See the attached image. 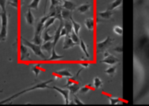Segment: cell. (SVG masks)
<instances>
[{"instance_id": "cell-1", "label": "cell", "mask_w": 149, "mask_h": 106, "mask_svg": "<svg viewBox=\"0 0 149 106\" xmlns=\"http://www.w3.org/2000/svg\"><path fill=\"white\" fill-rule=\"evenodd\" d=\"M137 52L145 67L146 76L143 86L140 91V96L149 93V34L143 31L140 34L136 44Z\"/></svg>"}, {"instance_id": "cell-2", "label": "cell", "mask_w": 149, "mask_h": 106, "mask_svg": "<svg viewBox=\"0 0 149 106\" xmlns=\"http://www.w3.org/2000/svg\"><path fill=\"white\" fill-rule=\"evenodd\" d=\"M53 81H54V80H48V81H42V82L40 83V84H36V85L30 87V88L26 89L23 90V91H20V92H18V93H16V94H13V95L10 96V97H9L8 98H7V99H5V100H2V101H0V105H1V104H5V103H9V102L11 101V100H15V98L18 97L19 96L22 95V94H25V93L29 92V91H34V90H37V89H51V87H50L49 86H48V84H49L50 83L53 82Z\"/></svg>"}, {"instance_id": "cell-3", "label": "cell", "mask_w": 149, "mask_h": 106, "mask_svg": "<svg viewBox=\"0 0 149 106\" xmlns=\"http://www.w3.org/2000/svg\"><path fill=\"white\" fill-rule=\"evenodd\" d=\"M1 19V28H0V41H5L8 37V15L7 10L2 11L0 13Z\"/></svg>"}, {"instance_id": "cell-4", "label": "cell", "mask_w": 149, "mask_h": 106, "mask_svg": "<svg viewBox=\"0 0 149 106\" xmlns=\"http://www.w3.org/2000/svg\"><path fill=\"white\" fill-rule=\"evenodd\" d=\"M22 43L24 44V45H26L31 50V51L34 52V54H35L36 56H39L40 58L44 60H46V56H45V54L42 53V50L41 48L40 45H37V44L33 43L32 42H30V41H28L27 40L24 39V38H22Z\"/></svg>"}, {"instance_id": "cell-5", "label": "cell", "mask_w": 149, "mask_h": 106, "mask_svg": "<svg viewBox=\"0 0 149 106\" xmlns=\"http://www.w3.org/2000/svg\"><path fill=\"white\" fill-rule=\"evenodd\" d=\"M113 40L112 39L111 37L107 36L104 40L97 42V45H96L97 54H101V53L105 52L111 46L112 43H113Z\"/></svg>"}, {"instance_id": "cell-6", "label": "cell", "mask_w": 149, "mask_h": 106, "mask_svg": "<svg viewBox=\"0 0 149 106\" xmlns=\"http://www.w3.org/2000/svg\"><path fill=\"white\" fill-rule=\"evenodd\" d=\"M120 62L119 59L117 58L113 54H110V53L107 52V51L104 52V59L101 61V63H104V64H107V65H115L118 63Z\"/></svg>"}, {"instance_id": "cell-7", "label": "cell", "mask_w": 149, "mask_h": 106, "mask_svg": "<svg viewBox=\"0 0 149 106\" xmlns=\"http://www.w3.org/2000/svg\"><path fill=\"white\" fill-rule=\"evenodd\" d=\"M51 89L56 90L57 92H58L61 96H62L63 98H64V103H65L66 105L70 104V91H69L68 89H61V88H60V87L55 86L53 87H51Z\"/></svg>"}, {"instance_id": "cell-8", "label": "cell", "mask_w": 149, "mask_h": 106, "mask_svg": "<svg viewBox=\"0 0 149 106\" xmlns=\"http://www.w3.org/2000/svg\"><path fill=\"white\" fill-rule=\"evenodd\" d=\"M29 48L21 42V45H20V59H21V61L29 60Z\"/></svg>"}, {"instance_id": "cell-9", "label": "cell", "mask_w": 149, "mask_h": 106, "mask_svg": "<svg viewBox=\"0 0 149 106\" xmlns=\"http://www.w3.org/2000/svg\"><path fill=\"white\" fill-rule=\"evenodd\" d=\"M50 17V15H46V16H44L42 18H40V20L39 21V22L37 23V26H36L35 31H34V34L36 35H39V34H41L42 32V30L44 29V24H45V22L46 21V20L48 19Z\"/></svg>"}, {"instance_id": "cell-10", "label": "cell", "mask_w": 149, "mask_h": 106, "mask_svg": "<svg viewBox=\"0 0 149 106\" xmlns=\"http://www.w3.org/2000/svg\"><path fill=\"white\" fill-rule=\"evenodd\" d=\"M75 45H78V44H76L75 43L73 42L70 34H67V36H65L64 43H63V49H70V48H73V47H74Z\"/></svg>"}, {"instance_id": "cell-11", "label": "cell", "mask_w": 149, "mask_h": 106, "mask_svg": "<svg viewBox=\"0 0 149 106\" xmlns=\"http://www.w3.org/2000/svg\"><path fill=\"white\" fill-rule=\"evenodd\" d=\"M54 75H59V77L61 78H70V77H72L73 75L70 70L68 69H62V70H58V71H55L54 73Z\"/></svg>"}, {"instance_id": "cell-12", "label": "cell", "mask_w": 149, "mask_h": 106, "mask_svg": "<svg viewBox=\"0 0 149 106\" xmlns=\"http://www.w3.org/2000/svg\"><path fill=\"white\" fill-rule=\"evenodd\" d=\"M77 5L70 0H63L62 2V8L65 9L69 10L70 11H74L77 9Z\"/></svg>"}, {"instance_id": "cell-13", "label": "cell", "mask_w": 149, "mask_h": 106, "mask_svg": "<svg viewBox=\"0 0 149 106\" xmlns=\"http://www.w3.org/2000/svg\"><path fill=\"white\" fill-rule=\"evenodd\" d=\"M63 20H61L60 21V24H59V27H58V29H57L56 30V32L55 34H54V40H53V43H54V45L56 47V45L57 43L58 42V40H59V39L61 38V35H60V31H61V29L63 27Z\"/></svg>"}, {"instance_id": "cell-14", "label": "cell", "mask_w": 149, "mask_h": 106, "mask_svg": "<svg viewBox=\"0 0 149 106\" xmlns=\"http://www.w3.org/2000/svg\"><path fill=\"white\" fill-rule=\"evenodd\" d=\"M51 56L48 59H46V61H58V60H61V59L64 58V56L59 55L56 53V51L55 47H54L51 51Z\"/></svg>"}, {"instance_id": "cell-15", "label": "cell", "mask_w": 149, "mask_h": 106, "mask_svg": "<svg viewBox=\"0 0 149 106\" xmlns=\"http://www.w3.org/2000/svg\"><path fill=\"white\" fill-rule=\"evenodd\" d=\"M84 25L88 31H93L95 27V21L93 18H88L84 21Z\"/></svg>"}, {"instance_id": "cell-16", "label": "cell", "mask_w": 149, "mask_h": 106, "mask_svg": "<svg viewBox=\"0 0 149 106\" xmlns=\"http://www.w3.org/2000/svg\"><path fill=\"white\" fill-rule=\"evenodd\" d=\"M98 15L102 19L108 20L112 18L113 15V11L110 10H107L105 11H100L98 13Z\"/></svg>"}, {"instance_id": "cell-17", "label": "cell", "mask_w": 149, "mask_h": 106, "mask_svg": "<svg viewBox=\"0 0 149 106\" xmlns=\"http://www.w3.org/2000/svg\"><path fill=\"white\" fill-rule=\"evenodd\" d=\"M55 46L54 45L53 41H48V42L43 43V44L41 45V48H42V51H46L49 54H51V51H52V49Z\"/></svg>"}, {"instance_id": "cell-18", "label": "cell", "mask_w": 149, "mask_h": 106, "mask_svg": "<svg viewBox=\"0 0 149 106\" xmlns=\"http://www.w3.org/2000/svg\"><path fill=\"white\" fill-rule=\"evenodd\" d=\"M26 21L27 24L30 26H33L34 25V15L32 14V12H31V9L29 8L28 11H27L26 14Z\"/></svg>"}, {"instance_id": "cell-19", "label": "cell", "mask_w": 149, "mask_h": 106, "mask_svg": "<svg viewBox=\"0 0 149 106\" xmlns=\"http://www.w3.org/2000/svg\"><path fill=\"white\" fill-rule=\"evenodd\" d=\"M49 31H50V29H45L44 30L43 33H42V41L43 43L45 42H48V41H53L54 40V35H50L49 34Z\"/></svg>"}, {"instance_id": "cell-20", "label": "cell", "mask_w": 149, "mask_h": 106, "mask_svg": "<svg viewBox=\"0 0 149 106\" xmlns=\"http://www.w3.org/2000/svg\"><path fill=\"white\" fill-rule=\"evenodd\" d=\"M61 17H62V19L65 20V21H70V18H72V12L62 8V10H61Z\"/></svg>"}, {"instance_id": "cell-21", "label": "cell", "mask_w": 149, "mask_h": 106, "mask_svg": "<svg viewBox=\"0 0 149 106\" xmlns=\"http://www.w3.org/2000/svg\"><path fill=\"white\" fill-rule=\"evenodd\" d=\"M91 8V5L88 3H85V4H83V5H80L77 8V10L79 13L81 14H84V13H86L87 12H88Z\"/></svg>"}, {"instance_id": "cell-22", "label": "cell", "mask_w": 149, "mask_h": 106, "mask_svg": "<svg viewBox=\"0 0 149 106\" xmlns=\"http://www.w3.org/2000/svg\"><path fill=\"white\" fill-rule=\"evenodd\" d=\"M67 89H69V91H70V92L71 93V94H76V93L78 92V91L80 90V89H81V85H80L78 83H74V84H71V85L68 86H67Z\"/></svg>"}, {"instance_id": "cell-23", "label": "cell", "mask_w": 149, "mask_h": 106, "mask_svg": "<svg viewBox=\"0 0 149 106\" xmlns=\"http://www.w3.org/2000/svg\"><path fill=\"white\" fill-rule=\"evenodd\" d=\"M123 0H114L113 2H111V3L109 5L108 8L107 10H113L117 9L118 8L121 7V5H122Z\"/></svg>"}, {"instance_id": "cell-24", "label": "cell", "mask_w": 149, "mask_h": 106, "mask_svg": "<svg viewBox=\"0 0 149 106\" xmlns=\"http://www.w3.org/2000/svg\"><path fill=\"white\" fill-rule=\"evenodd\" d=\"M70 21H71L72 25L73 31L76 33L78 35H79V33H80V31H81V25L79 24V23L76 22V21H74L72 18H70Z\"/></svg>"}, {"instance_id": "cell-25", "label": "cell", "mask_w": 149, "mask_h": 106, "mask_svg": "<svg viewBox=\"0 0 149 106\" xmlns=\"http://www.w3.org/2000/svg\"><path fill=\"white\" fill-rule=\"evenodd\" d=\"M93 86H92V84H86V85L84 86L83 87H81L80 90L78 91V93L80 94H86L89 91L92 90Z\"/></svg>"}, {"instance_id": "cell-26", "label": "cell", "mask_w": 149, "mask_h": 106, "mask_svg": "<svg viewBox=\"0 0 149 106\" xmlns=\"http://www.w3.org/2000/svg\"><path fill=\"white\" fill-rule=\"evenodd\" d=\"M116 66L111 65L110 67H108V68L106 69V70H104V73H105L107 75H109V76L113 77L115 75L116 73Z\"/></svg>"}, {"instance_id": "cell-27", "label": "cell", "mask_w": 149, "mask_h": 106, "mask_svg": "<svg viewBox=\"0 0 149 106\" xmlns=\"http://www.w3.org/2000/svg\"><path fill=\"white\" fill-rule=\"evenodd\" d=\"M79 45H80V48H81V50L83 51V52L85 54L87 58H88V57L90 56V55H89V53H88V45L85 43V42H84L83 40H81Z\"/></svg>"}, {"instance_id": "cell-28", "label": "cell", "mask_w": 149, "mask_h": 106, "mask_svg": "<svg viewBox=\"0 0 149 106\" xmlns=\"http://www.w3.org/2000/svg\"><path fill=\"white\" fill-rule=\"evenodd\" d=\"M93 86H94V88L96 89L102 88L103 86L102 81L99 77H95L94 78V81H93Z\"/></svg>"}, {"instance_id": "cell-29", "label": "cell", "mask_w": 149, "mask_h": 106, "mask_svg": "<svg viewBox=\"0 0 149 106\" xmlns=\"http://www.w3.org/2000/svg\"><path fill=\"white\" fill-rule=\"evenodd\" d=\"M56 20V17L50 16L45 22V24H44V29L49 28L51 25H53V24H54Z\"/></svg>"}, {"instance_id": "cell-30", "label": "cell", "mask_w": 149, "mask_h": 106, "mask_svg": "<svg viewBox=\"0 0 149 106\" xmlns=\"http://www.w3.org/2000/svg\"><path fill=\"white\" fill-rule=\"evenodd\" d=\"M41 0H32L30 2L29 5H28V8L29 9H34V10H38L39 8V5L40 3Z\"/></svg>"}, {"instance_id": "cell-31", "label": "cell", "mask_w": 149, "mask_h": 106, "mask_svg": "<svg viewBox=\"0 0 149 106\" xmlns=\"http://www.w3.org/2000/svg\"><path fill=\"white\" fill-rule=\"evenodd\" d=\"M32 43L34 44H37V45H40L42 43V35L41 34H39V35H36L34 34V38L32 39Z\"/></svg>"}, {"instance_id": "cell-32", "label": "cell", "mask_w": 149, "mask_h": 106, "mask_svg": "<svg viewBox=\"0 0 149 106\" xmlns=\"http://www.w3.org/2000/svg\"><path fill=\"white\" fill-rule=\"evenodd\" d=\"M64 27L66 29L67 31V34H70L72 31H73L72 29V23L70 21H66L65 23L64 24Z\"/></svg>"}, {"instance_id": "cell-33", "label": "cell", "mask_w": 149, "mask_h": 106, "mask_svg": "<svg viewBox=\"0 0 149 106\" xmlns=\"http://www.w3.org/2000/svg\"><path fill=\"white\" fill-rule=\"evenodd\" d=\"M70 35V37H71V38H72V40L73 42L75 43L78 44V45H79L81 40H80V38H79V37H78V34L74 32V31H72Z\"/></svg>"}, {"instance_id": "cell-34", "label": "cell", "mask_w": 149, "mask_h": 106, "mask_svg": "<svg viewBox=\"0 0 149 106\" xmlns=\"http://www.w3.org/2000/svg\"><path fill=\"white\" fill-rule=\"evenodd\" d=\"M40 64H38V65H37V64H34V65L32 66V67H31V70H32V72L34 73V75H35L36 77H37L38 75L40 74V72H41V70H40Z\"/></svg>"}, {"instance_id": "cell-35", "label": "cell", "mask_w": 149, "mask_h": 106, "mask_svg": "<svg viewBox=\"0 0 149 106\" xmlns=\"http://www.w3.org/2000/svg\"><path fill=\"white\" fill-rule=\"evenodd\" d=\"M113 32L118 36H122L123 34V28L120 26H114L113 27Z\"/></svg>"}, {"instance_id": "cell-36", "label": "cell", "mask_w": 149, "mask_h": 106, "mask_svg": "<svg viewBox=\"0 0 149 106\" xmlns=\"http://www.w3.org/2000/svg\"><path fill=\"white\" fill-rule=\"evenodd\" d=\"M109 103L110 105H116L121 103L120 99L117 98V97H110L109 98Z\"/></svg>"}, {"instance_id": "cell-37", "label": "cell", "mask_w": 149, "mask_h": 106, "mask_svg": "<svg viewBox=\"0 0 149 106\" xmlns=\"http://www.w3.org/2000/svg\"><path fill=\"white\" fill-rule=\"evenodd\" d=\"M6 4L7 0H0V8L2 9V11L6 10Z\"/></svg>"}, {"instance_id": "cell-38", "label": "cell", "mask_w": 149, "mask_h": 106, "mask_svg": "<svg viewBox=\"0 0 149 106\" xmlns=\"http://www.w3.org/2000/svg\"><path fill=\"white\" fill-rule=\"evenodd\" d=\"M73 101H74V104H75V105H84L85 104L84 102L81 101V100H80V99L78 98L76 95H74V100H73Z\"/></svg>"}, {"instance_id": "cell-39", "label": "cell", "mask_w": 149, "mask_h": 106, "mask_svg": "<svg viewBox=\"0 0 149 106\" xmlns=\"http://www.w3.org/2000/svg\"><path fill=\"white\" fill-rule=\"evenodd\" d=\"M8 4L10 5H12L13 7L15 8H18V0H10V2H8Z\"/></svg>"}, {"instance_id": "cell-40", "label": "cell", "mask_w": 149, "mask_h": 106, "mask_svg": "<svg viewBox=\"0 0 149 106\" xmlns=\"http://www.w3.org/2000/svg\"><path fill=\"white\" fill-rule=\"evenodd\" d=\"M80 65L83 67V68H88L90 66V63L86 61V60H84V61L80 63Z\"/></svg>"}, {"instance_id": "cell-41", "label": "cell", "mask_w": 149, "mask_h": 106, "mask_svg": "<svg viewBox=\"0 0 149 106\" xmlns=\"http://www.w3.org/2000/svg\"><path fill=\"white\" fill-rule=\"evenodd\" d=\"M67 30H66V29L64 28V27H62V28L61 29V31H60V35H61V37H65L67 35Z\"/></svg>"}, {"instance_id": "cell-42", "label": "cell", "mask_w": 149, "mask_h": 106, "mask_svg": "<svg viewBox=\"0 0 149 106\" xmlns=\"http://www.w3.org/2000/svg\"><path fill=\"white\" fill-rule=\"evenodd\" d=\"M113 51H115L116 52L118 53V54H121V53L123 52L122 45H118V46L116 47L115 48H113Z\"/></svg>"}, {"instance_id": "cell-43", "label": "cell", "mask_w": 149, "mask_h": 106, "mask_svg": "<svg viewBox=\"0 0 149 106\" xmlns=\"http://www.w3.org/2000/svg\"><path fill=\"white\" fill-rule=\"evenodd\" d=\"M56 1H58V2H63V0H56Z\"/></svg>"}, {"instance_id": "cell-44", "label": "cell", "mask_w": 149, "mask_h": 106, "mask_svg": "<svg viewBox=\"0 0 149 106\" xmlns=\"http://www.w3.org/2000/svg\"><path fill=\"white\" fill-rule=\"evenodd\" d=\"M3 91V90H0V93H2Z\"/></svg>"}]
</instances>
